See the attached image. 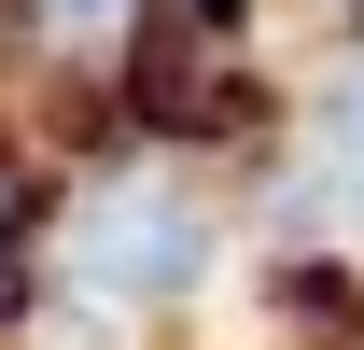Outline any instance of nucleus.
Returning a JSON list of instances; mask_svg holds the SVG:
<instances>
[{
    "mask_svg": "<svg viewBox=\"0 0 364 350\" xmlns=\"http://www.w3.org/2000/svg\"><path fill=\"white\" fill-rule=\"evenodd\" d=\"M56 280L85 308H182L210 280V211H196L168 169L98 182V196H70V224H56Z\"/></svg>",
    "mask_w": 364,
    "mask_h": 350,
    "instance_id": "1",
    "label": "nucleus"
}]
</instances>
